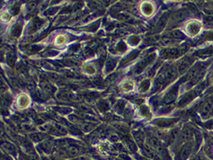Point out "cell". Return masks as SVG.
Wrapping results in <instances>:
<instances>
[{
    "label": "cell",
    "mask_w": 213,
    "mask_h": 160,
    "mask_svg": "<svg viewBox=\"0 0 213 160\" xmlns=\"http://www.w3.org/2000/svg\"><path fill=\"white\" fill-rule=\"evenodd\" d=\"M56 160H61V159H56Z\"/></svg>",
    "instance_id": "3"
},
{
    "label": "cell",
    "mask_w": 213,
    "mask_h": 160,
    "mask_svg": "<svg viewBox=\"0 0 213 160\" xmlns=\"http://www.w3.org/2000/svg\"><path fill=\"white\" fill-rule=\"evenodd\" d=\"M2 147H3V148L5 150V151H7V152L10 153H15V147L13 145H11V144H9V143H6V142H5V143H3V144H2Z\"/></svg>",
    "instance_id": "1"
},
{
    "label": "cell",
    "mask_w": 213,
    "mask_h": 160,
    "mask_svg": "<svg viewBox=\"0 0 213 160\" xmlns=\"http://www.w3.org/2000/svg\"><path fill=\"white\" fill-rule=\"evenodd\" d=\"M68 151L69 153H70V155H72V156H76V155L78 154V150L76 148V147H73V146L70 147Z\"/></svg>",
    "instance_id": "2"
}]
</instances>
